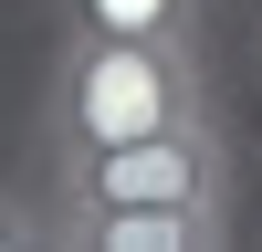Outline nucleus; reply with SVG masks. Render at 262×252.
Here are the masks:
<instances>
[{"label":"nucleus","instance_id":"obj_1","mask_svg":"<svg viewBox=\"0 0 262 252\" xmlns=\"http://www.w3.org/2000/svg\"><path fill=\"white\" fill-rule=\"evenodd\" d=\"M210 116L200 42H126V32H63L53 84H42V147L84 158V147H126L158 126Z\"/></svg>","mask_w":262,"mask_h":252},{"label":"nucleus","instance_id":"obj_2","mask_svg":"<svg viewBox=\"0 0 262 252\" xmlns=\"http://www.w3.org/2000/svg\"><path fill=\"white\" fill-rule=\"evenodd\" d=\"M53 200H168V210H231V137L221 116L158 126L126 147H84L53 158Z\"/></svg>","mask_w":262,"mask_h":252},{"label":"nucleus","instance_id":"obj_3","mask_svg":"<svg viewBox=\"0 0 262 252\" xmlns=\"http://www.w3.org/2000/svg\"><path fill=\"white\" fill-rule=\"evenodd\" d=\"M53 242L84 252H221L231 210H168V200H53Z\"/></svg>","mask_w":262,"mask_h":252},{"label":"nucleus","instance_id":"obj_4","mask_svg":"<svg viewBox=\"0 0 262 252\" xmlns=\"http://www.w3.org/2000/svg\"><path fill=\"white\" fill-rule=\"evenodd\" d=\"M210 0H63V32H126V42H200Z\"/></svg>","mask_w":262,"mask_h":252},{"label":"nucleus","instance_id":"obj_5","mask_svg":"<svg viewBox=\"0 0 262 252\" xmlns=\"http://www.w3.org/2000/svg\"><path fill=\"white\" fill-rule=\"evenodd\" d=\"M53 242V210H32L21 189H0V252H42Z\"/></svg>","mask_w":262,"mask_h":252}]
</instances>
